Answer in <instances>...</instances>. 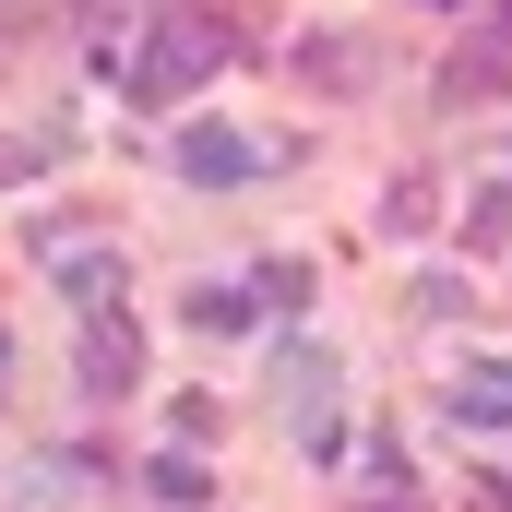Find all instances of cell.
<instances>
[{"instance_id":"1","label":"cell","mask_w":512,"mask_h":512,"mask_svg":"<svg viewBox=\"0 0 512 512\" xmlns=\"http://www.w3.org/2000/svg\"><path fill=\"white\" fill-rule=\"evenodd\" d=\"M215 72H227V24H203V12H155L143 48L120 60V96H131V108H179V96H203Z\"/></svg>"},{"instance_id":"2","label":"cell","mask_w":512,"mask_h":512,"mask_svg":"<svg viewBox=\"0 0 512 512\" xmlns=\"http://www.w3.org/2000/svg\"><path fill=\"white\" fill-rule=\"evenodd\" d=\"M274 405H286V429L322 441V417H334V358H322V346H286V358H274Z\"/></svg>"},{"instance_id":"3","label":"cell","mask_w":512,"mask_h":512,"mask_svg":"<svg viewBox=\"0 0 512 512\" xmlns=\"http://www.w3.org/2000/svg\"><path fill=\"white\" fill-rule=\"evenodd\" d=\"M179 179H203V191H239V179H251V131L191 120V131H179Z\"/></svg>"},{"instance_id":"4","label":"cell","mask_w":512,"mask_h":512,"mask_svg":"<svg viewBox=\"0 0 512 512\" xmlns=\"http://www.w3.org/2000/svg\"><path fill=\"white\" fill-rule=\"evenodd\" d=\"M143 382V334H131L120 310H96L84 322V393H131Z\"/></svg>"},{"instance_id":"5","label":"cell","mask_w":512,"mask_h":512,"mask_svg":"<svg viewBox=\"0 0 512 512\" xmlns=\"http://www.w3.org/2000/svg\"><path fill=\"white\" fill-rule=\"evenodd\" d=\"M84 489H96V453H36V477H12L24 512H60V501H84Z\"/></svg>"},{"instance_id":"6","label":"cell","mask_w":512,"mask_h":512,"mask_svg":"<svg viewBox=\"0 0 512 512\" xmlns=\"http://www.w3.org/2000/svg\"><path fill=\"white\" fill-rule=\"evenodd\" d=\"M298 72H322V84H358V72H370V36H298Z\"/></svg>"},{"instance_id":"7","label":"cell","mask_w":512,"mask_h":512,"mask_svg":"<svg viewBox=\"0 0 512 512\" xmlns=\"http://www.w3.org/2000/svg\"><path fill=\"white\" fill-rule=\"evenodd\" d=\"M143 489H155V501H167V512H191V501H203V489H215V477H203L191 453H155V465H143Z\"/></svg>"},{"instance_id":"8","label":"cell","mask_w":512,"mask_h":512,"mask_svg":"<svg viewBox=\"0 0 512 512\" xmlns=\"http://www.w3.org/2000/svg\"><path fill=\"white\" fill-rule=\"evenodd\" d=\"M251 310H262L251 286H191V322H203V334H239Z\"/></svg>"},{"instance_id":"9","label":"cell","mask_w":512,"mask_h":512,"mask_svg":"<svg viewBox=\"0 0 512 512\" xmlns=\"http://www.w3.org/2000/svg\"><path fill=\"white\" fill-rule=\"evenodd\" d=\"M382 227H393V239H417V227H441V191H429V179H393Z\"/></svg>"},{"instance_id":"10","label":"cell","mask_w":512,"mask_h":512,"mask_svg":"<svg viewBox=\"0 0 512 512\" xmlns=\"http://www.w3.org/2000/svg\"><path fill=\"white\" fill-rule=\"evenodd\" d=\"M453 417H465V429H489V417H512V370H501V382H465V393H453Z\"/></svg>"},{"instance_id":"11","label":"cell","mask_w":512,"mask_h":512,"mask_svg":"<svg viewBox=\"0 0 512 512\" xmlns=\"http://www.w3.org/2000/svg\"><path fill=\"white\" fill-rule=\"evenodd\" d=\"M251 298H262V310H298V298H310V262H262Z\"/></svg>"},{"instance_id":"12","label":"cell","mask_w":512,"mask_h":512,"mask_svg":"<svg viewBox=\"0 0 512 512\" xmlns=\"http://www.w3.org/2000/svg\"><path fill=\"white\" fill-rule=\"evenodd\" d=\"M465 239H512V179H501V191H477V203H465Z\"/></svg>"},{"instance_id":"13","label":"cell","mask_w":512,"mask_h":512,"mask_svg":"<svg viewBox=\"0 0 512 512\" xmlns=\"http://www.w3.org/2000/svg\"><path fill=\"white\" fill-rule=\"evenodd\" d=\"M48 155H60V143H48V131H24V143H12V131H0V179H36V167H48Z\"/></svg>"},{"instance_id":"14","label":"cell","mask_w":512,"mask_h":512,"mask_svg":"<svg viewBox=\"0 0 512 512\" xmlns=\"http://www.w3.org/2000/svg\"><path fill=\"white\" fill-rule=\"evenodd\" d=\"M417 12H465V0H417Z\"/></svg>"},{"instance_id":"15","label":"cell","mask_w":512,"mask_h":512,"mask_svg":"<svg viewBox=\"0 0 512 512\" xmlns=\"http://www.w3.org/2000/svg\"><path fill=\"white\" fill-rule=\"evenodd\" d=\"M0 382H12V334H0Z\"/></svg>"},{"instance_id":"16","label":"cell","mask_w":512,"mask_h":512,"mask_svg":"<svg viewBox=\"0 0 512 512\" xmlns=\"http://www.w3.org/2000/svg\"><path fill=\"white\" fill-rule=\"evenodd\" d=\"M382 512H417V501H382Z\"/></svg>"}]
</instances>
